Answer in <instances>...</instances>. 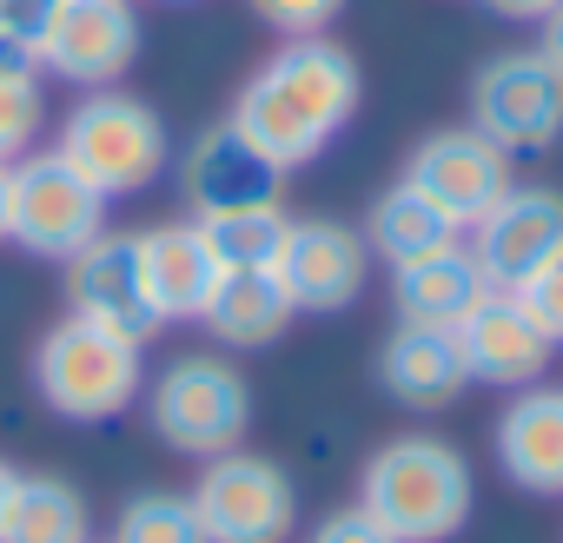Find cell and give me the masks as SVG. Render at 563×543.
<instances>
[{"label": "cell", "instance_id": "11", "mask_svg": "<svg viewBox=\"0 0 563 543\" xmlns=\"http://www.w3.org/2000/svg\"><path fill=\"white\" fill-rule=\"evenodd\" d=\"M405 179L471 232V225L510 192V153L490 146L477 126H438V133H424V140L411 146Z\"/></svg>", "mask_w": 563, "mask_h": 543}, {"label": "cell", "instance_id": "14", "mask_svg": "<svg viewBox=\"0 0 563 543\" xmlns=\"http://www.w3.org/2000/svg\"><path fill=\"white\" fill-rule=\"evenodd\" d=\"M457 358L471 372V385H504L523 391L550 372V339L530 325V312L510 292H484L464 319H457Z\"/></svg>", "mask_w": 563, "mask_h": 543}, {"label": "cell", "instance_id": "23", "mask_svg": "<svg viewBox=\"0 0 563 543\" xmlns=\"http://www.w3.org/2000/svg\"><path fill=\"white\" fill-rule=\"evenodd\" d=\"M286 225H292V212L278 206V199H265V206H239V212H206V219H199V232H206V245L219 252L225 272H245V265L272 272L278 245H286Z\"/></svg>", "mask_w": 563, "mask_h": 543}, {"label": "cell", "instance_id": "10", "mask_svg": "<svg viewBox=\"0 0 563 543\" xmlns=\"http://www.w3.org/2000/svg\"><path fill=\"white\" fill-rule=\"evenodd\" d=\"M140 14L133 0H60V14L41 41V74L93 93V87H120V74H133L140 60Z\"/></svg>", "mask_w": 563, "mask_h": 543}, {"label": "cell", "instance_id": "28", "mask_svg": "<svg viewBox=\"0 0 563 543\" xmlns=\"http://www.w3.org/2000/svg\"><path fill=\"white\" fill-rule=\"evenodd\" d=\"M510 299L530 312V325H537L550 345H563V252H556L550 265H537V272H530V279H523Z\"/></svg>", "mask_w": 563, "mask_h": 543}, {"label": "cell", "instance_id": "31", "mask_svg": "<svg viewBox=\"0 0 563 543\" xmlns=\"http://www.w3.org/2000/svg\"><path fill=\"white\" fill-rule=\"evenodd\" d=\"M537 54H543V60H550L556 74H563V8L537 21Z\"/></svg>", "mask_w": 563, "mask_h": 543}, {"label": "cell", "instance_id": "1", "mask_svg": "<svg viewBox=\"0 0 563 543\" xmlns=\"http://www.w3.org/2000/svg\"><path fill=\"white\" fill-rule=\"evenodd\" d=\"M365 100V74L339 41H286L232 100V126L239 140L272 166V173H299L312 166L358 113Z\"/></svg>", "mask_w": 563, "mask_h": 543}, {"label": "cell", "instance_id": "16", "mask_svg": "<svg viewBox=\"0 0 563 543\" xmlns=\"http://www.w3.org/2000/svg\"><path fill=\"white\" fill-rule=\"evenodd\" d=\"M497 464L530 497H563V391L523 385L497 418Z\"/></svg>", "mask_w": 563, "mask_h": 543}, {"label": "cell", "instance_id": "20", "mask_svg": "<svg viewBox=\"0 0 563 543\" xmlns=\"http://www.w3.org/2000/svg\"><path fill=\"white\" fill-rule=\"evenodd\" d=\"M292 319H299V312H292L286 286H278L272 272H258V265L219 272V286H212V299H206V312H199V325H206L225 352H258V345H272V339H286Z\"/></svg>", "mask_w": 563, "mask_h": 543}, {"label": "cell", "instance_id": "33", "mask_svg": "<svg viewBox=\"0 0 563 543\" xmlns=\"http://www.w3.org/2000/svg\"><path fill=\"white\" fill-rule=\"evenodd\" d=\"M0 239H8V166H0Z\"/></svg>", "mask_w": 563, "mask_h": 543}, {"label": "cell", "instance_id": "32", "mask_svg": "<svg viewBox=\"0 0 563 543\" xmlns=\"http://www.w3.org/2000/svg\"><path fill=\"white\" fill-rule=\"evenodd\" d=\"M14 484H21V470H8V464H0V523H8V503H14Z\"/></svg>", "mask_w": 563, "mask_h": 543}, {"label": "cell", "instance_id": "12", "mask_svg": "<svg viewBox=\"0 0 563 543\" xmlns=\"http://www.w3.org/2000/svg\"><path fill=\"white\" fill-rule=\"evenodd\" d=\"M67 312L74 319H93V325H113L126 339H153L159 332V312H153V292H146V265H140V232H100L87 239L74 258H67Z\"/></svg>", "mask_w": 563, "mask_h": 543}, {"label": "cell", "instance_id": "9", "mask_svg": "<svg viewBox=\"0 0 563 543\" xmlns=\"http://www.w3.org/2000/svg\"><path fill=\"white\" fill-rule=\"evenodd\" d=\"M272 279L286 286L292 312H345L372 279V245L345 219H292L272 258Z\"/></svg>", "mask_w": 563, "mask_h": 543}, {"label": "cell", "instance_id": "17", "mask_svg": "<svg viewBox=\"0 0 563 543\" xmlns=\"http://www.w3.org/2000/svg\"><path fill=\"white\" fill-rule=\"evenodd\" d=\"M484 272H477V252L464 239L438 245V252H418L405 265H391V306H398V325H438V332H457V319L484 299Z\"/></svg>", "mask_w": 563, "mask_h": 543}, {"label": "cell", "instance_id": "7", "mask_svg": "<svg viewBox=\"0 0 563 543\" xmlns=\"http://www.w3.org/2000/svg\"><path fill=\"white\" fill-rule=\"evenodd\" d=\"M471 126L504 153H543L563 140V74L537 47L490 54L471 74Z\"/></svg>", "mask_w": 563, "mask_h": 543}, {"label": "cell", "instance_id": "13", "mask_svg": "<svg viewBox=\"0 0 563 543\" xmlns=\"http://www.w3.org/2000/svg\"><path fill=\"white\" fill-rule=\"evenodd\" d=\"M471 252L490 292H517L537 265H550L563 252V192L550 186H510L477 225H471Z\"/></svg>", "mask_w": 563, "mask_h": 543}, {"label": "cell", "instance_id": "29", "mask_svg": "<svg viewBox=\"0 0 563 543\" xmlns=\"http://www.w3.org/2000/svg\"><path fill=\"white\" fill-rule=\"evenodd\" d=\"M306 543H398V536H391V530H378V523H372V517L352 503V510H332V517H319Z\"/></svg>", "mask_w": 563, "mask_h": 543}, {"label": "cell", "instance_id": "25", "mask_svg": "<svg viewBox=\"0 0 563 543\" xmlns=\"http://www.w3.org/2000/svg\"><path fill=\"white\" fill-rule=\"evenodd\" d=\"M113 543H206L192 497L173 490H140L126 497V510L113 517Z\"/></svg>", "mask_w": 563, "mask_h": 543}, {"label": "cell", "instance_id": "4", "mask_svg": "<svg viewBox=\"0 0 563 543\" xmlns=\"http://www.w3.org/2000/svg\"><path fill=\"white\" fill-rule=\"evenodd\" d=\"M80 179H93L107 199H133L146 186H159L173 146H166V120L120 93V87H93L67 120H60V146H54Z\"/></svg>", "mask_w": 563, "mask_h": 543}, {"label": "cell", "instance_id": "5", "mask_svg": "<svg viewBox=\"0 0 563 543\" xmlns=\"http://www.w3.org/2000/svg\"><path fill=\"white\" fill-rule=\"evenodd\" d=\"M146 424L166 451L179 457H225L245 444L252 431V385L239 365H225L219 352H186L173 358L153 391H146Z\"/></svg>", "mask_w": 563, "mask_h": 543}, {"label": "cell", "instance_id": "8", "mask_svg": "<svg viewBox=\"0 0 563 543\" xmlns=\"http://www.w3.org/2000/svg\"><path fill=\"white\" fill-rule=\"evenodd\" d=\"M192 510H199L206 543H286L299 530L292 477L252 451L206 457V477L192 484Z\"/></svg>", "mask_w": 563, "mask_h": 543}, {"label": "cell", "instance_id": "26", "mask_svg": "<svg viewBox=\"0 0 563 543\" xmlns=\"http://www.w3.org/2000/svg\"><path fill=\"white\" fill-rule=\"evenodd\" d=\"M60 14V0H0V60L41 67V41Z\"/></svg>", "mask_w": 563, "mask_h": 543}, {"label": "cell", "instance_id": "6", "mask_svg": "<svg viewBox=\"0 0 563 543\" xmlns=\"http://www.w3.org/2000/svg\"><path fill=\"white\" fill-rule=\"evenodd\" d=\"M107 192L93 179H80L54 146L47 153H21L8 166V239L34 258L67 265L87 239L107 232Z\"/></svg>", "mask_w": 563, "mask_h": 543}, {"label": "cell", "instance_id": "22", "mask_svg": "<svg viewBox=\"0 0 563 543\" xmlns=\"http://www.w3.org/2000/svg\"><path fill=\"white\" fill-rule=\"evenodd\" d=\"M0 543H93V517L87 497L67 477H21Z\"/></svg>", "mask_w": 563, "mask_h": 543}, {"label": "cell", "instance_id": "19", "mask_svg": "<svg viewBox=\"0 0 563 543\" xmlns=\"http://www.w3.org/2000/svg\"><path fill=\"white\" fill-rule=\"evenodd\" d=\"M378 385L405 411H444V405L464 398L471 372H464L451 332H438V325H398L385 339V352H378Z\"/></svg>", "mask_w": 563, "mask_h": 543}, {"label": "cell", "instance_id": "3", "mask_svg": "<svg viewBox=\"0 0 563 543\" xmlns=\"http://www.w3.org/2000/svg\"><path fill=\"white\" fill-rule=\"evenodd\" d=\"M146 385L140 365V339L93 325V319H60L41 345H34V391L47 411L74 418V424H100L113 411H126Z\"/></svg>", "mask_w": 563, "mask_h": 543}, {"label": "cell", "instance_id": "18", "mask_svg": "<svg viewBox=\"0 0 563 543\" xmlns=\"http://www.w3.org/2000/svg\"><path fill=\"white\" fill-rule=\"evenodd\" d=\"M140 265H146V292H153V312L159 325L173 319H199L212 286H219V252L206 245L199 219H179V225H153L140 232Z\"/></svg>", "mask_w": 563, "mask_h": 543}, {"label": "cell", "instance_id": "24", "mask_svg": "<svg viewBox=\"0 0 563 543\" xmlns=\"http://www.w3.org/2000/svg\"><path fill=\"white\" fill-rule=\"evenodd\" d=\"M41 126H47V87H41V67L0 60V166H14L21 153H34Z\"/></svg>", "mask_w": 563, "mask_h": 543}, {"label": "cell", "instance_id": "21", "mask_svg": "<svg viewBox=\"0 0 563 543\" xmlns=\"http://www.w3.org/2000/svg\"><path fill=\"white\" fill-rule=\"evenodd\" d=\"M451 239H464V225H457L444 206H431V199H424L411 179H398L391 192H378V199H372L365 245H372L378 258L405 265V258H418V252H438V245H451Z\"/></svg>", "mask_w": 563, "mask_h": 543}, {"label": "cell", "instance_id": "30", "mask_svg": "<svg viewBox=\"0 0 563 543\" xmlns=\"http://www.w3.org/2000/svg\"><path fill=\"white\" fill-rule=\"evenodd\" d=\"M484 8H490L497 21H530V27H537L543 14H556V8H563V0H484Z\"/></svg>", "mask_w": 563, "mask_h": 543}, {"label": "cell", "instance_id": "27", "mask_svg": "<svg viewBox=\"0 0 563 543\" xmlns=\"http://www.w3.org/2000/svg\"><path fill=\"white\" fill-rule=\"evenodd\" d=\"M252 14H258L278 41H319V34L345 14V0H252Z\"/></svg>", "mask_w": 563, "mask_h": 543}, {"label": "cell", "instance_id": "2", "mask_svg": "<svg viewBox=\"0 0 563 543\" xmlns=\"http://www.w3.org/2000/svg\"><path fill=\"white\" fill-rule=\"evenodd\" d=\"M358 510L398 543H444L471 523V464L431 431L378 444L358 470Z\"/></svg>", "mask_w": 563, "mask_h": 543}, {"label": "cell", "instance_id": "15", "mask_svg": "<svg viewBox=\"0 0 563 543\" xmlns=\"http://www.w3.org/2000/svg\"><path fill=\"white\" fill-rule=\"evenodd\" d=\"M278 179H286V173H272V166L239 140L232 120L206 126V133L186 146V159H179V192H186V206H192L199 219H206V212L265 206V199H278Z\"/></svg>", "mask_w": 563, "mask_h": 543}]
</instances>
